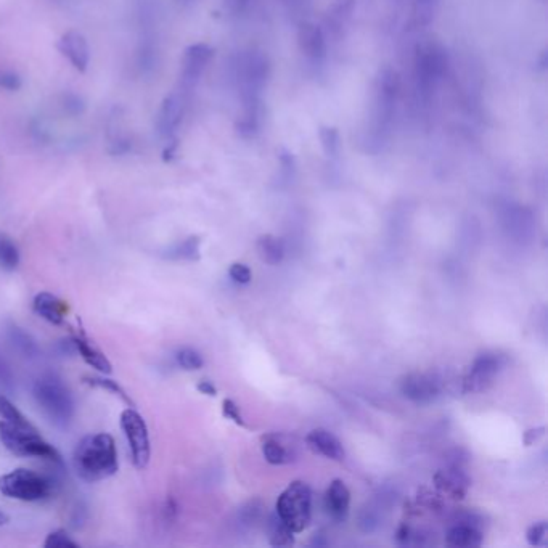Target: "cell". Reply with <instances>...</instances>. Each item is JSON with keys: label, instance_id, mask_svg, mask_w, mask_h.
I'll return each instance as SVG.
<instances>
[{"label": "cell", "instance_id": "24", "mask_svg": "<svg viewBox=\"0 0 548 548\" xmlns=\"http://www.w3.org/2000/svg\"><path fill=\"white\" fill-rule=\"evenodd\" d=\"M7 340L12 344V348L15 351L20 352L21 356L28 357V359H34V357L39 356V346L33 340V336L26 333L23 328L17 327V325H10L7 328Z\"/></svg>", "mask_w": 548, "mask_h": 548}, {"label": "cell", "instance_id": "37", "mask_svg": "<svg viewBox=\"0 0 548 548\" xmlns=\"http://www.w3.org/2000/svg\"><path fill=\"white\" fill-rule=\"evenodd\" d=\"M20 87L21 78L17 73H13V71H0V89L15 92Z\"/></svg>", "mask_w": 548, "mask_h": 548}, {"label": "cell", "instance_id": "45", "mask_svg": "<svg viewBox=\"0 0 548 548\" xmlns=\"http://www.w3.org/2000/svg\"><path fill=\"white\" fill-rule=\"evenodd\" d=\"M184 2H190V0H184Z\"/></svg>", "mask_w": 548, "mask_h": 548}, {"label": "cell", "instance_id": "11", "mask_svg": "<svg viewBox=\"0 0 548 548\" xmlns=\"http://www.w3.org/2000/svg\"><path fill=\"white\" fill-rule=\"evenodd\" d=\"M505 359L494 352L481 354L471 365L465 378V393H478L492 385L494 378L504 369Z\"/></svg>", "mask_w": 548, "mask_h": 548}, {"label": "cell", "instance_id": "36", "mask_svg": "<svg viewBox=\"0 0 548 548\" xmlns=\"http://www.w3.org/2000/svg\"><path fill=\"white\" fill-rule=\"evenodd\" d=\"M45 548H79L78 542H74L66 531L58 529V531L50 532L44 542Z\"/></svg>", "mask_w": 548, "mask_h": 548}, {"label": "cell", "instance_id": "26", "mask_svg": "<svg viewBox=\"0 0 548 548\" xmlns=\"http://www.w3.org/2000/svg\"><path fill=\"white\" fill-rule=\"evenodd\" d=\"M20 266V250L13 238L0 234V269L13 272Z\"/></svg>", "mask_w": 548, "mask_h": 548}, {"label": "cell", "instance_id": "2", "mask_svg": "<svg viewBox=\"0 0 548 548\" xmlns=\"http://www.w3.org/2000/svg\"><path fill=\"white\" fill-rule=\"evenodd\" d=\"M33 397L52 425L58 428L70 425L74 417V399L62 378L55 373H44L34 381Z\"/></svg>", "mask_w": 548, "mask_h": 548}, {"label": "cell", "instance_id": "8", "mask_svg": "<svg viewBox=\"0 0 548 548\" xmlns=\"http://www.w3.org/2000/svg\"><path fill=\"white\" fill-rule=\"evenodd\" d=\"M397 94H399V79L393 70L381 71L375 82V97H373V127L378 135L388 129L396 110Z\"/></svg>", "mask_w": 548, "mask_h": 548}, {"label": "cell", "instance_id": "1", "mask_svg": "<svg viewBox=\"0 0 548 548\" xmlns=\"http://www.w3.org/2000/svg\"><path fill=\"white\" fill-rule=\"evenodd\" d=\"M74 468L87 483H99L118 471V449L113 436L89 434L78 442L73 454Z\"/></svg>", "mask_w": 548, "mask_h": 548}, {"label": "cell", "instance_id": "14", "mask_svg": "<svg viewBox=\"0 0 548 548\" xmlns=\"http://www.w3.org/2000/svg\"><path fill=\"white\" fill-rule=\"evenodd\" d=\"M57 47L60 50V54L70 60L71 65L74 66V70H78L79 73H84L87 70L90 62L89 44H87L86 37L82 36L79 31H76V29L66 31L60 37Z\"/></svg>", "mask_w": 548, "mask_h": 548}, {"label": "cell", "instance_id": "17", "mask_svg": "<svg viewBox=\"0 0 548 548\" xmlns=\"http://www.w3.org/2000/svg\"><path fill=\"white\" fill-rule=\"evenodd\" d=\"M299 49L311 60H322L327 54L324 31L312 23H303L298 29Z\"/></svg>", "mask_w": 548, "mask_h": 548}, {"label": "cell", "instance_id": "39", "mask_svg": "<svg viewBox=\"0 0 548 548\" xmlns=\"http://www.w3.org/2000/svg\"><path fill=\"white\" fill-rule=\"evenodd\" d=\"M229 274L230 277L235 280V282L242 283V285L250 283L251 279H253V275H251V270L248 269L245 264H240V262H237V264H232V267H230L229 270Z\"/></svg>", "mask_w": 548, "mask_h": 548}, {"label": "cell", "instance_id": "19", "mask_svg": "<svg viewBox=\"0 0 548 548\" xmlns=\"http://www.w3.org/2000/svg\"><path fill=\"white\" fill-rule=\"evenodd\" d=\"M351 492L340 479H335L325 492V510L335 521H344L348 518Z\"/></svg>", "mask_w": 548, "mask_h": 548}, {"label": "cell", "instance_id": "10", "mask_svg": "<svg viewBox=\"0 0 548 548\" xmlns=\"http://www.w3.org/2000/svg\"><path fill=\"white\" fill-rule=\"evenodd\" d=\"M213 55L214 50L208 44H193L185 49L179 82V90L182 94L187 97L192 94Z\"/></svg>", "mask_w": 548, "mask_h": 548}, {"label": "cell", "instance_id": "35", "mask_svg": "<svg viewBox=\"0 0 548 548\" xmlns=\"http://www.w3.org/2000/svg\"><path fill=\"white\" fill-rule=\"evenodd\" d=\"M526 537H528V542L532 547H545L548 544V524L545 521L532 524L526 532Z\"/></svg>", "mask_w": 548, "mask_h": 548}, {"label": "cell", "instance_id": "27", "mask_svg": "<svg viewBox=\"0 0 548 548\" xmlns=\"http://www.w3.org/2000/svg\"><path fill=\"white\" fill-rule=\"evenodd\" d=\"M269 523L270 544L274 547H287V545L295 544V539H293L295 532L280 520L279 515L272 516Z\"/></svg>", "mask_w": 548, "mask_h": 548}, {"label": "cell", "instance_id": "25", "mask_svg": "<svg viewBox=\"0 0 548 548\" xmlns=\"http://www.w3.org/2000/svg\"><path fill=\"white\" fill-rule=\"evenodd\" d=\"M256 250H258L259 258L270 264V266L279 264V262H282L283 256H285V246H283L282 240L274 237V235H262V237H259L258 243H256Z\"/></svg>", "mask_w": 548, "mask_h": 548}, {"label": "cell", "instance_id": "6", "mask_svg": "<svg viewBox=\"0 0 548 548\" xmlns=\"http://www.w3.org/2000/svg\"><path fill=\"white\" fill-rule=\"evenodd\" d=\"M277 515L291 531H304L312 518L311 487L303 481L291 483L277 500Z\"/></svg>", "mask_w": 548, "mask_h": 548}, {"label": "cell", "instance_id": "22", "mask_svg": "<svg viewBox=\"0 0 548 548\" xmlns=\"http://www.w3.org/2000/svg\"><path fill=\"white\" fill-rule=\"evenodd\" d=\"M447 544L450 547L468 548L479 547L483 544L481 532L473 524L459 523L447 531Z\"/></svg>", "mask_w": 548, "mask_h": 548}, {"label": "cell", "instance_id": "13", "mask_svg": "<svg viewBox=\"0 0 548 548\" xmlns=\"http://www.w3.org/2000/svg\"><path fill=\"white\" fill-rule=\"evenodd\" d=\"M187 95L182 94L180 90L172 92L161 103L160 111L156 116V129L158 134L163 139H171L174 132L177 131V127L182 123L185 113V103H187Z\"/></svg>", "mask_w": 548, "mask_h": 548}, {"label": "cell", "instance_id": "15", "mask_svg": "<svg viewBox=\"0 0 548 548\" xmlns=\"http://www.w3.org/2000/svg\"><path fill=\"white\" fill-rule=\"evenodd\" d=\"M296 446L285 434L262 436V455L270 465H287L295 459Z\"/></svg>", "mask_w": 548, "mask_h": 548}, {"label": "cell", "instance_id": "31", "mask_svg": "<svg viewBox=\"0 0 548 548\" xmlns=\"http://www.w3.org/2000/svg\"><path fill=\"white\" fill-rule=\"evenodd\" d=\"M320 144L324 148L325 155L335 156L340 150V132L336 127L322 126L319 131Z\"/></svg>", "mask_w": 548, "mask_h": 548}, {"label": "cell", "instance_id": "12", "mask_svg": "<svg viewBox=\"0 0 548 548\" xmlns=\"http://www.w3.org/2000/svg\"><path fill=\"white\" fill-rule=\"evenodd\" d=\"M401 391L410 401L428 404L441 394V381L431 373H409L402 378Z\"/></svg>", "mask_w": 548, "mask_h": 548}, {"label": "cell", "instance_id": "42", "mask_svg": "<svg viewBox=\"0 0 548 548\" xmlns=\"http://www.w3.org/2000/svg\"><path fill=\"white\" fill-rule=\"evenodd\" d=\"M197 388L201 394H206V396H216L217 394L216 386H214L213 383H211V381H206V380L200 381V383H198Z\"/></svg>", "mask_w": 548, "mask_h": 548}, {"label": "cell", "instance_id": "5", "mask_svg": "<svg viewBox=\"0 0 548 548\" xmlns=\"http://www.w3.org/2000/svg\"><path fill=\"white\" fill-rule=\"evenodd\" d=\"M447 54L436 42H425L415 50L414 74L418 94L428 100L438 86L439 79L446 74Z\"/></svg>", "mask_w": 548, "mask_h": 548}, {"label": "cell", "instance_id": "43", "mask_svg": "<svg viewBox=\"0 0 548 548\" xmlns=\"http://www.w3.org/2000/svg\"><path fill=\"white\" fill-rule=\"evenodd\" d=\"M248 2L250 0H227V5H229L230 12L242 13Z\"/></svg>", "mask_w": 548, "mask_h": 548}, {"label": "cell", "instance_id": "29", "mask_svg": "<svg viewBox=\"0 0 548 548\" xmlns=\"http://www.w3.org/2000/svg\"><path fill=\"white\" fill-rule=\"evenodd\" d=\"M0 417L4 418V422L10 423V425L28 426L33 425L29 422L25 415L21 414L20 410L13 405L9 397L0 393Z\"/></svg>", "mask_w": 548, "mask_h": 548}, {"label": "cell", "instance_id": "23", "mask_svg": "<svg viewBox=\"0 0 548 548\" xmlns=\"http://www.w3.org/2000/svg\"><path fill=\"white\" fill-rule=\"evenodd\" d=\"M357 0H335L332 7L328 9L327 21L328 28L333 34L340 33L341 29L346 28L351 20L352 12L356 9Z\"/></svg>", "mask_w": 548, "mask_h": 548}, {"label": "cell", "instance_id": "38", "mask_svg": "<svg viewBox=\"0 0 548 548\" xmlns=\"http://www.w3.org/2000/svg\"><path fill=\"white\" fill-rule=\"evenodd\" d=\"M222 414L225 418H229L232 422L237 423L240 426H246L245 420H243L242 414H240V409L234 401L230 399H225L224 404H222Z\"/></svg>", "mask_w": 548, "mask_h": 548}, {"label": "cell", "instance_id": "28", "mask_svg": "<svg viewBox=\"0 0 548 548\" xmlns=\"http://www.w3.org/2000/svg\"><path fill=\"white\" fill-rule=\"evenodd\" d=\"M169 259H184V261H195L200 258V238L190 237L184 242L177 243L172 246L171 250L166 254Z\"/></svg>", "mask_w": 548, "mask_h": 548}, {"label": "cell", "instance_id": "7", "mask_svg": "<svg viewBox=\"0 0 548 548\" xmlns=\"http://www.w3.org/2000/svg\"><path fill=\"white\" fill-rule=\"evenodd\" d=\"M121 430L126 436L127 446L131 450L132 463L137 470H145L152 457L150 434L144 417L134 409L123 410L121 414Z\"/></svg>", "mask_w": 548, "mask_h": 548}, {"label": "cell", "instance_id": "16", "mask_svg": "<svg viewBox=\"0 0 548 548\" xmlns=\"http://www.w3.org/2000/svg\"><path fill=\"white\" fill-rule=\"evenodd\" d=\"M33 309L41 319L52 325L65 324L66 314H68V304L58 296L42 291L36 295L33 301Z\"/></svg>", "mask_w": 548, "mask_h": 548}, {"label": "cell", "instance_id": "21", "mask_svg": "<svg viewBox=\"0 0 548 548\" xmlns=\"http://www.w3.org/2000/svg\"><path fill=\"white\" fill-rule=\"evenodd\" d=\"M74 348L82 360L92 369L99 370L100 373H111V364L108 357L100 349L95 348L84 335H76L71 338Z\"/></svg>", "mask_w": 548, "mask_h": 548}, {"label": "cell", "instance_id": "44", "mask_svg": "<svg viewBox=\"0 0 548 548\" xmlns=\"http://www.w3.org/2000/svg\"><path fill=\"white\" fill-rule=\"evenodd\" d=\"M5 521H7V518H5L4 513H0V526H2V524H5Z\"/></svg>", "mask_w": 548, "mask_h": 548}, {"label": "cell", "instance_id": "4", "mask_svg": "<svg viewBox=\"0 0 548 548\" xmlns=\"http://www.w3.org/2000/svg\"><path fill=\"white\" fill-rule=\"evenodd\" d=\"M0 441L10 454L17 457H33L49 462L52 467L65 468L60 452L42 438L34 425L17 426L0 422Z\"/></svg>", "mask_w": 548, "mask_h": 548}, {"label": "cell", "instance_id": "41", "mask_svg": "<svg viewBox=\"0 0 548 548\" xmlns=\"http://www.w3.org/2000/svg\"><path fill=\"white\" fill-rule=\"evenodd\" d=\"M65 108L70 113H73V115H78L79 111L84 108V105H82L81 100L76 95H70V97H66L65 99Z\"/></svg>", "mask_w": 548, "mask_h": 548}, {"label": "cell", "instance_id": "30", "mask_svg": "<svg viewBox=\"0 0 548 548\" xmlns=\"http://www.w3.org/2000/svg\"><path fill=\"white\" fill-rule=\"evenodd\" d=\"M84 381H86L87 385L94 386V388L107 389L110 393L118 396L121 401L132 405L131 397L127 396L126 389L123 386L118 385V381L105 377H84Z\"/></svg>", "mask_w": 548, "mask_h": 548}, {"label": "cell", "instance_id": "33", "mask_svg": "<svg viewBox=\"0 0 548 548\" xmlns=\"http://www.w3.org/2000/svg\"><path fill=\"white\" fill-rule=\"evenodd\" d=\"M177 364L184 370H200L205 365V360L201 357L200 352L192 348L180 349L176 354Z\"/></svg>", "mask_w": 548, "mask_h": 548}, {"label": "cell", "instance_id": "40", "mask_svg": "<svg viewBox=\"0 0 548 548\" xmlns=\"http://www.w3.org/2000/svg\"><path fill=\"white\" fill-rule=\"evenodd\" d=\"M545 434V428L544 426H540V428H536V430H529L524 433L523 441L526 446H532L534 442L537 441V439L542 438Z\"/></svg>", "mask_w": 548, "mask_h": 548}, {"label": "cell", "instance_id": "20", "mask_svg": "<svg viewBox=\"0 0 548 548\" xmlns=\"http://www.w3.org/2000/svg\"><path fill=\"white\" fill-rule=\"evenodd\" d=\"M434 483L439 491L450 495L452 499H463L467 494L468 486H470L467 475L460 468H447V470L438 471L434 476Z\"/></svg>", "mask_w": 548, "mask_h": 548}, {"label": "cell", "instance_id": "32", "mask_svg": "<svg viewBox=\"0 0 548 548\" xmlns=\"http://www.w3.org/2000/svg\"><path fill=\"white\" fill-rule=\"evenodd\" d=\"M17 388V377L9 360L0 352V393L13 394Z\"/></svg>", "mask_w": 548, "mask_h": 548}, {"label": "cell", "instance_id": "3", "mask_svg": "<svg viewBox=\"0 0 548 548\" xmlns=\"http://www.w3.org/2000/svg\"><path fill=\"white\" fill-rule=\"evenodd\" d=\"M60 487L58 473H39L29 468H17L0 476V492L20 502H44L57 494Z\"/></svg>", "mask_w": 548, "mask_h": 548}, {"label": "cell", "instance_id": "34", "mask_svg": "<svg viewBox=\"0 0 548 548\" xmlns=\"http://www.w3.org/2000/svg\"><path fill=\"white\" fill-rule=\"evenodd\" d=\"M438 0H415L414 17L420 25H428L433 20Z\"/></svg>", "mask_w": 548, "mask_h": 548}, {"label": "cell", "instance_id": "18", "mask_svg": "<svg viewBox=\"0 0 548 548\" xmlns=\"http://www.w3.org/2000/svg\"><path fill=\"white\" fill-rule=\"evenodd\" d=\"M307 447L315 454L324 455L327 459L341 462L344 460V447L335 434L327 430H314L307 434Z\"/></svg>", "mask_w": 548, "mask_h": 548}, {"label": "cell", "instance_id": "9", "mask_svg": "<svg viewBox=\"0 0 548 548\" xmlns=\"http://www.w3.org/2000/svg\"><path fill=\"white\" fill-rule=\"evenodd\" d=\"M267 78H269V60L266 55L261 52L246 54L240 65L243 102H258Z\"/></svg>", "mask_w": 548, "mask_h": 548}]
</instances>
